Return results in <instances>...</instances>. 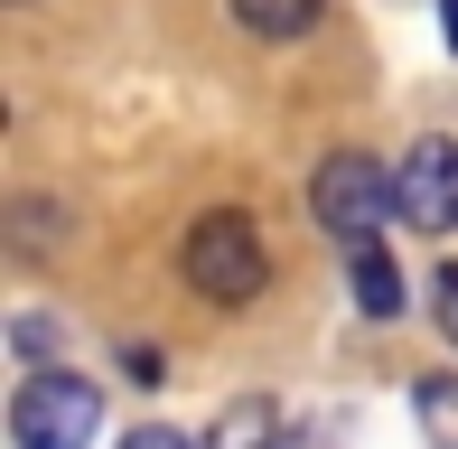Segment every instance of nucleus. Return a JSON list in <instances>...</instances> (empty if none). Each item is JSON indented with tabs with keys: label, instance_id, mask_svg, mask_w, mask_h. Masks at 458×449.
<instances>
[{
	"label": "nucleus",
	"instance_id": "f257e3e1",
	"mask_svg": "<svg viewBox=\"0 0 458 449\" xmlns=\"http://www.w3.org/2000/svg\"><path fill=\"white\" fill-rule=\"evenodd\" d=\"M178 262H187V281H197V300H216V309H243V300H262V281H272V253H262L253 216H234V207L187 224Z\"/></svg>",
	"mask_w": 458,
	"mask_h": 449
},
{
	"label": "nucleus",
	"instance_id": "f03ea898",
	"mask_svg": "<svg viewBox=\"0 0 458 449\" xmlns=\"http://www.w3.org/2000/svg\"><path fill=\"white\" fill-rule=\"evenodd\" d=\"M94 431H103L94 375H75V365H38V375H19V394H10V440L19 449H85Z\"/></svg>",
	"mask_w": 458,
	"mask_h": 449
},
{
	"label": "nucleus",
	"instance_id": "7ed1b4c3",
	"mask_svg": "<svg viewBox=\"0 0 458 449\" xmlns=\"http://www.w3.org/2000/svg\"><path fill=\"white\" fill-rule=\"evenodd\" d=\"M309 207H318V224L346 243V253H374V224L403 216V188L374 169V150H337V159H318V178H309Z\"/></svg>",
	"mask_w": 458,
	"mask_h": 449
},
{
	"label": "nucleus",
	"instance_id": "20e7f679",
	"mask_svg": "<svg viewBox=\"0 0 458 449\" xmlns=\"http://www.w3.org/2000/svg\"><path fill=\"white\" fill-rule=\"evenodd\" d=\"M393 188H403V224L458 234V140H411V159L393 169Z\"/></svg>",
	"mask_w": 458,
	"mask_h": 449
},
{
	"label": "nucleus",
	"instance_id": "39448f33",
	"mask_svg": "<svg viewBox=\"0 0 458 449\" xmlns=\"http://www.w3.org/2000/svg\"><path fill=\"white\" fill-rule=\"evenodd\" d=\"M318 10H327V0H234V19H243L253 38H309V29H318Z\"/></svg>",
	"mask_w": 458,
	"mask_h": 449
},
{
	"label": "nucleus",
	"instance_id": "423d86ee",
	"mask_svg": "<svg viewBox=\"0 0 458 449\" xmlns=\"http://www.w3.org/2000/svg\"><path fill=\"white\" fill-rule=\"evenodd\" d=\"M356 309H365V318H393V309H403V272H393L384 243H374V253H356Z\"/></svg>",
	"mask_w": 458,
	"mask_h": 449
},
{
	"label": "nucleus",
	"instance_id": "0eeeda50",
	"mask_svg": "<svg viewBox=\"0 0 458 449\" xmlns=\"http://www.w3.org/2000/svg\"><path fill=\"white\" fill-rule=\"evenodd\" d=\"M216 449H290L281 440V412H272V402H234V412L216 421Z\"/></svg>",
	"mask_w": 458,
	"mask_h": 449
},
{
	"label": "nucleus",
	"instance_id": "6e6552de",
	"mask_svg": "<svg viewBox=\"0 0 458 449\" xmlns=\"http://www.w3.org/2000/svg\"><path fill=\"white\" fill-rule=\"evenodd\" d=\"M411 412H421L430 449H458V375H430L421 394H411Z\"/></svg>",
	"mask_w": 458,
	"mask_h": 449
},
{
	"label": "nucleus",
	"instance_id": "1a4fd4ad",
	"mask_svg": "<svg viewBox=\"0 0 458 449\" xmlns=\"http://www.w3.org/2000/svg\"><path fill=\"white\" fill-rule=\"evenodd\" d=\"M430 318H440V337H458V262H440V281H430Z\"/></svg>",
	"mask_w": 458,
	"mask_h": 449
},
{
	"label": "nucleus",
	"instance_id": "9d476101",
	"mask_svg": "<svg viewBox=\"0 0 458 449\" xmlns=\"http://www.w3.org/2000/svg\"><path fill=\"white\" fill-rule=\"evenodd\" d=\"M122 449H187V440H178V431H131Z\"/></svg>",
	"mask_w": 458,
	"mask_h": 449
},
{
	"label": "nucleus",
	"instance_id": "9b49d317",
	"mask_svg": "<svg viewBox=\"0 0 458 449\" xmlns=\"http://www.w3.org/2000/svg\"><path fill=\"white\" fill-rule=\"evenodd\" d=\"M440 29H449V47H458V0H440Z\"/></svg>",
	"mask_w": 458,
	"mask_h": 449
}]
</instances>
